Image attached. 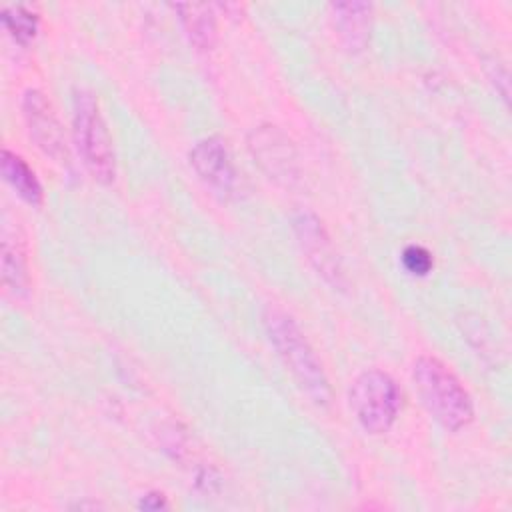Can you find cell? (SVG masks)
Listing matches in <instances>:
<instances>
[{
    "label": "cell",
    "instance_id": "cell-1",
    "mask_svg": "<svg viewBox=\"0 0 512 512\" xmlns=\"http://www.w3.org/2000/svg\"><path fill=\"white\" fill-rule=\"evenodd\" d=\"M262 322L276 354L280 356L300 390L318 408H328L332 392L326 372L296 320L280 306L270 304L264 310Z\"/></svg>",
    "mask_w": 512,
    "mask_h": 512
},
{
    "label": "cell",
    "instance_id": "cell-2",
    "mask_svg": "<svg viewBox=\"0 0 512 512\" xmlns=\"http://www.w3.org/2000/svg\"><path fill=\"white\" fill-rule=\"evenodd\" d=\"M412 382L428 414L446 430H460L474 418V404L460 378L436 356H420L412 366Z\"/></svg>",
    "mask_w": 512,
    "mask_h": 512
},
{
    "label": "cell",
    "instance_id": "cell-3",
    "mask_svg": "<svg viewBox=\"0 0 512 512\" xmlns=\"http://www.w3.org/2000/svg\"><path fill=\"white\" fill-rule=\"evenodd\" d=\"M72 134L78 154L90 174L102 182L110 184L116 176V162L112 140L102 118L98 100L88 90H76L72 98Z\"/></svg>",
    "mask_w": 512,
    "mask_h": 512
},
{
    "label": "cell",
    "instance_id": "cell-4",
    "mask_svg": "<svg viewBox=\"0 0 512 512\" xmlns=\"http://www.w3.org/2000/svg\"><path fill=\"white\" fill-rule=\"evenodd\" d=\"M348 404L362 430L384 434L396 422L402 406V390L390 374L370 368L354 378L348 390Z\"/></svg>",
    "mask_w": 512,
    "mask_h": 512
},
{
    "label": "cell",
    "instance_id": "cell-5",
    "mask_svg": "<svg viewBox=\"0 0 512 512\" xmlns=\"http://www.w3.org/2000/svg\"><path fill=\"white\" fill-rule=\"evenodd\" d=\"M248 150L254 162L268 174L270 180L282 186H294L300 180V162L292 140L276 126L262 124L250 130Z\"/></svg>",
    "mask_w": 512,
    "mask_h": 512
},
{
    "label": "cell",
    "instance_id": "cell-6",
    "mask_svg": "<svg viewBox=\"0 0 512 512\" xmlns=\"http://www.w3.org/2000/svg\"><path fill=\"white\" fill-rule=\"evenodd\" d=\"M22 114L28 134L36 142V146L58 164H68V146L64 130L46 94L36 88L26 90L22 98Z\"/></svg>",
    "mask_w": 512,
    "mask_h": 512
},
{
    "label": "cell",
    "instance_id": "cell-7",
    "mask_svg": "<svg viewBox=\"0 0 512 512\" xmlns=\"http://www.w3.org/2000/svg\"><path fill=\"white\" fill-rule=\"evenodd\" d=\"M292 224L308 262L330 286L340 288L344 284V270L322 220L312 212H300L294 216Z\"/></svg>",
    "mask_w": 512,
    "mask_h": 512
},
{
    "label": "cell",
    "instance_id": "cell-8",
    "mask_svg": "<svg viewBox=\"0 0 512 512\" xmlns=\"http://www.w3.org/2000/svg\"><path fill=\"white\" fill-rule=\"evenodd\" d=\"M188 162L196 176L220 196H228L234 190L236 168L222 136H206L198 140L188 154Z\"/></svg>",
    "mask_w": 512,
    "mask_h": 512
},
{
    "label": "cell",
    "instance_id": "cell-9",
    "mask_svg": "<svg viewBox=\"0 0 512 512\" xmlns=\"http://www.w3.org/2000/svg\"><path fill=\"white\" fill-rule=\"evenodd\" d=\"M330 16L342 44L350 52H362L370 40L372 4L368 2H336L330 4Z\"/></svg>",
    "mask_w": 512,
    "mask_h": 512
},
{
    "label": "cell",
    "instance_id": "cell-10",
    "mask_svg": "<svg viewBox=\"0 0 512 512\" xmlns=\"http://www.w3.org/2000/svg\"><path fill=\"white\" fill-rule=\"evenodd\" d=\"M2 282L6 292H10L14 298L26 296L30 286L24 244L18 236L12 238L8 232H4L2 240Z\"/></svg>",
    "mask_w": 512,
    "mask_h": 512
},
{
    "label": "cell",
    "instance_id": "cell-11",
    "mask_svg": "<svg viewBox=\"0 0 512 512\" xmlns=\"http://www.w3.org/2000/svg\"><path fill=\"white\" fill-rule=\"evenodd\" d=\"M182 28L190 42L200 50H210L216 42V18L208 4H176Z\"/></svg>",
    "mask_w": 512,
    "mask_h": 512
},
{
    "label": "cell",
    "instance_id": "cell-12",
    "mask_svg": "<svg viewBox=\"0 0 512 512\" xmlns=\"http://www.w3.org/2000/svg\"><path fill=\"white\" fill-rule=\"evenodd\" d=\"M2 174L6 178V182L16 190V194L32 204V206H40L42 204V186L34 174V170L26 164V160L22 156H18L16 152H10L8 148L2 150Z\"/></svg>",
    "mask_w": 512,
    "mask_h": 512
},
{
    "label": "cell",
    "instance_id": "cell-13",
    "mask_svg": "<svg viewBox=\"0 0 512 512\" xmlns=\"http://www.w3.org/2000/svg\"><path fill=\"white\" fill-rule=\"evenodd\" d=\"M2 24L18 44H28L38 30V14L22 4H12L2 10Z\"/></svg>",
    "mask_w": 512,
    "mask_h": 512
},
{
    "label": "cell",
    "instance_id": "cell-14",
    "mask_svg": "<svg viewBox=\"0 0 512 512\" xmlns=\"http://www.w3.org/2000/svg\"><path fill=\"white\" fill-rule=\"evenodd\" d=\"M400 260H402V266L406 268V272H410L414 276H426L434 266L432 254L424 246H418V244L406 246L402 250Z\"/></svg>",
    "mask_w": 512,
    "mask_h": 512
},
{
    "label": "cell",
    "instance_id": "cell-15",
    "mask_svg": "<svg viewBox=\"0 0 512 512\" xmlns=\"http://www.w3.org/2000/svg\"><path fill=\"white\" fill-rule=\"evenodd\" d=\"M138 506L144 510H160V508H166V498L160 492H150V494L142 496Z\"/></svg>",
    "mask_w": 512,
    "mask_h": 512
}]
</instances>
